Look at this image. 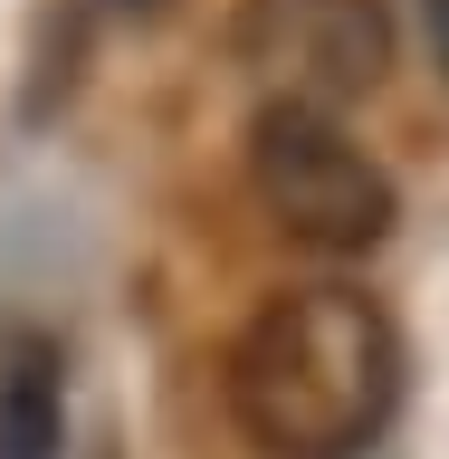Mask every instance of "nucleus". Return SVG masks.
Segmentation results:
<instances>
[{
    "instance_id": "nucleus-5",
    "label": "nucleus",
    "mask_w": 449,
    "mask_h": 459,
    "mask_svg": "<svg viewBox=\"0 0 449 459\" xmlns=\"http://www.w3.org/2000/svg\"><path fill=\"white\" fill-rule=\"evenodd\" d=\"M421 29H430V57H440V77H449V0H421Z\"/></svg>"
},
{
    "instance_id": "nucleus-6",
    "label": "nucleus",
    "mask_w": 449,
    "mask_h": 459,
    "mask_svg": "<svg viewBox=\"0 0 449 459\" xmlns=\"http://www.w3.org/2000/svg\"><path fill=\"white\" fill-rule=\"evenodd\" d=\"M115 10H163V0H115Z\"/></svg>"
},
{
    "instance_id": "nucleus-2",
    "label": "nucleus",
    "mask_w": 449,
    "mask_h": 459,
    "mask_svg": "<svg viewBox=\"0 0 449 459\" xmlns=\"http://www.w3.org/2000/svg\"><path fill=\"white\" fill-rule=\"evenodd\" d=\"M249 192L297 249H325V258L383 249L393 221H402L393 172L373 163L325 106H278V96L249 125Z\"/></svg>"
},
{
    "instance_id": "nucleus-3",
    "label": "nucleus",
    "mask_w": 449,
    "mask_h": 459,
    "mask_svg": "<svg viewBox=\"0 0 449 459\" xmlns=\"http://www.w3.org/2000/svg\"><path fill=\"white\" fill-rule=\"evenodd\" d=\"M239 67L278 106H354L393 77V10L383 0H239Z\"/></svg>"
},
{
    "instance_id": "nucleus-4",
    "label": "nucleus",
    "mask_w": 449,
    "mask_h": 459,
    "mask_svg": "<svg viewBox=\"0 0 449 459\" xmlns=\"http://www.w3.org/2000/svg\"><path fill=\"white\" fill-rule=\"evenodd\" d=\"M67 440V364L39 325L0 335V459H57Z\"/></svg>"
},
{
    "instance_id": "nucleus-1",
    "label": "nucleus",
    "mask_w": 449,
    "mask_h": 459,
    "mask_svg": "<svg viewBox=\"0 0 449 459\" xmlns=\"http://www.w3.org/2000/svg\"><path fill=\"white\" fill-rule=\"evenodd\" d=\"M229 411L258 459H364L402 411V325L364 287H287L229 344Z\"/></svg>"
}]
</instances>
